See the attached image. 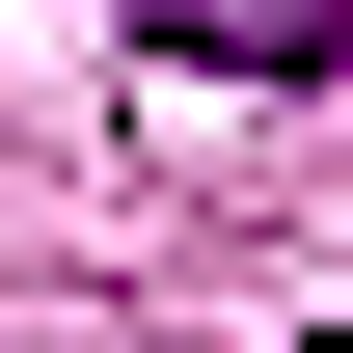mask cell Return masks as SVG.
Wrapping results in <instances>:
<instances>
[{
  "mask_svg": "<svg viewBox=\"0 0 353 353\" xmlns=\"http://www.w3.org/2000/svg\"><path fill=\"white\" fill-rule=\"evenodd\" d=\"M163 54H190V82H326L353 0H163Z\"/></svg>",
  "mask_w": 353,
  "mask_h": 353,
  "instance_id": "1",
  "label": "cell"
},
{
  "mask_svg": "<svg viewBox=\"0 0 353 353\" xmlns=\"http://www.w3.org/2000/svg\"><path fill=\"white\" fill-rule=\"evenodd\" d=\"M326 353H353V326H326Z\"/></svg>",
  "mask_w": 353,
  "mask_h": 353,
  "instance_id": "2",
  "label": "cell"
}]
</instances>
